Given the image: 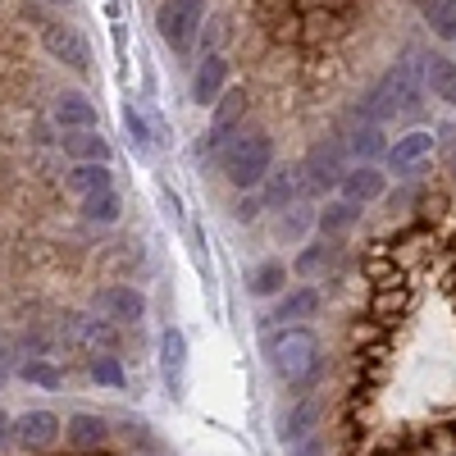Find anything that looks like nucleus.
Returning a JSON list of instances; mask_svg holds the SVG:
<instances>
[{"label":"nucleus","mask_w":456,"mask_h":456,"mask_svg":"<svg viewBox=\"0 0 456 456\" xmlns=\"http://www.w3.org/2000/svg\"><path fill=\"white\" fill-rule=\"evenodd\" d=\"M224 178L238 187V192H251V187L265 183V174L274 169V142L270 133H242L224 146Z\"/></svg>","instance_id":"f257e3e1"},{"label":"nucleus","mask_w":456,"mask_h":456,"mask_svg":"<svg viewBox=\"0 0 456 456\" xmlns=\"http://www.w3.org/2000/svg\"><path fill=\"white\" fill-rule=\"evenodd\" d=\"M274 374L292 388H306L320 374V342L311 329H283L274 338Z\"/></svg>","instance_id":"f03ea898"},{"label":"nucleus","mask_w":456,"mask_h":456,"mask_svg":"<svg viewBox=\"0 0 456 456\" xmlns=\"http://www.w3.org/2000/svg\"><path fill=\"white\" fill-rule=\"evenodd\" d=\"M201 23H206V0H165L156 14V28L174 51H192V42L201 37Z\"/></svg>","instance_id":"7ed1b4c3"},{"label":"nucleus","mask_w":456,"mask_h":456,"mask_svg":"<svg viewBox=\"0 0 456 456\" xmlns=\"http://www.w3.org/2000/svg\"><path fill=\"white\" fill-rule=\"evenodd\" d=\"M347 146H342L338 137H320L311 146L306 156V169H301V187H311V192H329V187L342 183V174H347Z\"/></svg>","instance_id":"20e7f679"},{"label":"nucleus","mask_w":456,"mask_h":456,"mask_svg":"<svg viewBox=\"0 0 456 456\" xmlns=\"http://www.w3.org/2000/svg\"><path fill=\"white\" fill-rule=\"evenodd\" d=\"M379 92H384V101L393 105V114H415L425 105V83H420V69L415 64H393L384 73V83H379Z\"/></svg>","instance_id":"39448f33"},{"label":"nucleus","mask_w":456,"mask_h":456,"mask_svg":"<svg viewBox=\"0 0 456 456\" xmlns=\"http://www.w3.org/2000/svg\"><path fill=\"white\" fill-rule=\"evenodd\" d=\"M96 311L105 315V324L128 329V324H142L146 301H142V292H137V288H128V283H110V288H101V292H96Z\"/></svg>","instance_id":"423d86ee"},{"label":"nucleus","mask_w":456,"mask_h":456,"mask_svg":"<svg viewBox=\"0 0 456 456\" xmlns=\"http://www.w3.org/2000/svg\"><path fill=\"white\" fill-rule=\"evenodd\" d=\"M42 46H46L60 64H69L73 73H87V69H92V46H87V37H83L78 28H69V23H46Z\"/></svg>","instance_id":"0eeeda50"},{"label":"nucleus","mask_w":456,"mask_h":456,"mask_svg":"<svg viewBox=\"0 0 456 456\" xmlns=\"http://www.w3.org/2000/svg\"><path fill=\"white\" fill-rule=\"evenodd\" d=\"M60 415L55 411H28V415H19L14 420V429H10V438L23 447V452H42V447H51L55 438H60Z\"/></svg>","instance_id":"6e6552de"},{"label":"nucleus","mask_w":456,"mask_h":456,"mask_svg":"<svg viewBox=\"0 0 456 456\" xmlns=\"http://www.w3.org/2000/svg\"><path fill=\"white\" fill-rule=\"evenodd\" d=\"M342 201H352V206H365V201H379L388 192V174L379 169V165H352L347 174H342Z\"/></svg>","instance_id":"1a4fd4ad"},{"label":"nucleus","mask_w":456,"mask_h":456,"mask_svg":"<svg viewBox=\"0 0 456 456\" xmlns=\"http://www.w3.org/2000/svg\"><path fill=\"white\" fill-rule=\"evenodd\" d=\"M224 83H228V60L215 51V55H206V60L197 64V73H192V101H197V105H215L219 92H224Z\"/></svg>","instance_id":"9d476101"},{"label":"nucleus","mask_w":456,"mask_h":456,"mask_svg":"<svg viewBox=\"0 0 456 456\" xmlns=\"http://www.w3.org/2000/svg\"><path fill=\"white\" fill-rule=\"evenodd\" d=\"M55 124L64 133H92L96 128V105L78 92H64V96H55Z\"/></svg>","instance_id":"9b49d317"},{"label":"nucleus","mask_w":456,"mask_h":456,"mask_svg":"<svg viewBox=\"0 0 456 456\" xmlns=\"http://www.w3.org/2000/svg\"><path fill=\"white\" fill-rule=\"evenodd\" d=\"M429 151H434V133L411 128L406 137H397V142L388 146V160H393V169H397V174H411L420 160H429Z\"/></svg>","instance_id":"f8f14e48"},{"label":"nucleus","mask_w":456,"mask_h":456,"mask_svg":"<svg viewBox=\"0 0 456 456\" xmlns=\"http://www.w3.org/2000/svg\"><path fill=\"white\" fill-rule=\"evenodd\" d=\"M420 83L443 101V105H456V64L447 55H425L420 60Z\"/></svg>","instance_id":"ddd939ff"},{"label":"nucleus","mask_w":456,"mask_h":456,"mask_svg":"<svg viewBox=\"0 0 456 456\" xmlns=\"http://www.w3.org/2000/svg\"><path fill=\"white\" fill-rule=\"evenodd\" d=\"M292 270L306 279V283L329 279V274L338 270V247H333V242H311V247H301V256H297Z\"/></svg>","instance_id":"4468645a"},{"label":"nucleus","mask_w":456,"mask_h":456,"mask_svg":"<svg viewBox=\"0 0 456 456\" xmlns=\"http://www.w3.org/2000/svg\"><path fill=\"white\" fill-rule=\"evenodd\" d=\"M315 429H320V406H315V402H297V406L283 415L279 443H283V447H297V443L315 438Z\"/></svg>","instance_id":"2eb2a0df"},{"label":"nucleus","mask_w":456,"mask_h":456,"mask_svg":"<svg viewBox=\"0 0 456 456\" xmlns=\"http://www.w3.org/2000/svg\"><path fill=\"white\" fill-rule=\"evenodd\" d=\"M297 197H301V174H297V169H279V174L270 169V174H265V197H260V206L292 210Z\"/></svg>","instance_id":"dca6fc26"},{"label":"nucleus","mask_w":456,"mask_h":456,"mask_svg":"<svg viewBox=\"0 0 456 456\" xmlns=\"http://www.w3.org/2000/svg\"><path fill=\"white\" fill-rule=\"evenodd\" d=\"M342 146H347V156H356L361 165H374L379 156H388V137H384L379 124H356Z\"/></svg>","instance_id":"f3484780"},{"label":"nucleus","mask_w":456,"mask_h":456,"mask_svg":"<svg viewBox=\"0 0 456 456\" xmlns=\"http://www.w3.org/2000/svg\"><path fill=\"white\" fill-rule=\"evenodd\" d=\"M64 187L78 197H96V192H114V174L105 165H73L64 174Z\"/></svg>","instance_id":"a211bd4d"},{"label":"nucleus","mask_w":456,"mask_h":456,"mask_svg":"<svg viewBox=\"0 0 456 456\" xmlns=\"http://www.w3.org/2000/svg\"><path fill=\"white\" fill-rule=\"evenodd\" d=\"M64 156L78 160V165H105L110 156V142L92 128V133H64Z\"/></svg>","instance_id":"6ab92c4d"},{"label":"nucleus","mask_w":456,"mask_h":456,"mask_svg":"<svg viewBox=\"0 0 456 456\" xmlns=\"http://www.w3.org/2000/svg\"><path fill=\"white\" fill-rule=\"evenodd\" d=\"M183 365H187V338L178 329H165L160 333V370H165V384L169 388H178Z\"/></svg>","instance_id":"aec40b11"},{"label":"nucleus","mask_w":456,"mask_h":456,"mask_svg":"<svg viewBox=\"0 0 456 456\" xmlns=\"http://www.w3.org/2000/svg\"><path fill=\"white\" fill-rule=\"evenodd\" d=\"M315 311H320V292H315V288H297V292H288V297L279 301V311H274L270 320L297 324V320H311Z\"/></svg>","instance_id":"412c9836"},{"label":"nucleus","mask_w":456,"mask_h":456,"mask_svg":"<svg viewBox=\"0 0 456 456\" xmlns=\"http://www.w3.org/2000/svg\"><path fill=\"white\" fill-rule=\"evenodd\" d=\"M69 443L73 447H101L105 443V420H101V415H92V411H78V415H69Z\"/></svg>","instance_id":"4be33fe9"},{"label":"nucleus","mask_w":456,"mask_h":456,"mask_svg":"<svg viewBox=\"0 0 456 456\" xmlns=\"http://www.w3.org/2000/svg\"><path fill=\"white\" fill-rule=\"evenodd\" d=\"M242 114H247V92H242V87H228V92H219V101H215V119H210V128L233 133Z\"/></svg>","instance_id":"5701e85b"},{"label":"nucleus","mask_w":456,"mask_h":456,"mask_svg":"<svg viewBox=\"0 0 456 456\" xmlns=\"http://www.w3.org/2000/svg\"><path fill=\"white\" fill-rule=\"evenodd\" d=\"M420 14H425L434 37L456 42V0H420Z\"/></svg>","instance_id":"b1692460"},{"label":"nucleus","mask_w":456,"mask_h":456,"mask_svg":"<svg viewBox=\"0 0 456 456\" xmlns=\"http://www.w3.org/2000/svg\"><path fill=\"white\" fill-rule=\"evenodd\" d=\"M356 219H361V206H352V201H329L315 215L320 233H347V228H356Z\"/></svg>","instance_id":"393cba45"},{"label":"nucleus","mask_w":456,"mask_h":456,"mask_svg":"<svg viewBox=\"0 0 456 456\" xmlns=\"http://www.w3.org/2000/svg\"><path fill=\"white\" fill-rule=\"evenodd\" d=\"M78 210H83L87 224H114L119 210H124V201H119V192H96V197H83Z\"/></svg>","instance_id":"a878e982"},{"label":"nucleus","mask_w":456,"mask_h":456,"mask_svg":"<svg viewBox=\"0 0 456 456\" xmlns=\"http://www.w3.org/2000/svg\"><path fill=\"white\" fill-rule=\"evenodd\" d=\"M283 279H288L283 260H265V265H256V270H251V292L256 297H274L283 288Z\"/></svg>","instance_id":"bb28decb"},{"label":"nucleus","mask_w":456,"mask_h":456,"mask_svg":"<svg viewBox=\"0 0 456 456\" xmlns=\"http://www.w3.org/2000/svg\"><path fill=\"white\" fill-rule=\"evenodd\" d=\"M23 379L28 384H37V388H46V393H55V388H64V370H55L51 361H23Z\"/></svg>","instance_id":"cd10ccee"},{"label":"nucleus","mask_w":456,"mask_h":456,"mask_svg":"<svg viewBox=\"0 0 456 456\" xmlns=\"http://www.w3.org/2000/svg\"><path fill=\"white\" fill-rule=\"evenodd\" d=\"M92 379H96V384H110V388H124V365L114 361L110 352H101L92 361Z\"/></svg>","instance_id":"c85d7f7f"},{"label":"nucleus","mask_w":456,"mask_h":456,"mask_svg":"<svg viewBox=\"0 0 456 456\" xmlns=\"http://www.w3.org/2000/svg\"><path fill=\"white\" fill-rule=\"evenodd\" d=\"M124 124H128V133H133V146H142V151H146V146H151V128H146V119H142V114H137L133 105L124 110Z\"/></svg>","instance_id":"c756f323"},{"label":"nucleus","mask_w":456,"mask_h":456,"mask_svg":"<svg viewBox=\"0 0 456 456\" xmlns=\"http://www.w3.org/2000/svg\"><path fill=\"white\" fill-rule=\"evenodd\" d=\"M242 224H251L256 215H260V197H247V201H238V210H233Z\"/></svg>","instance_id":"7c9ffc66"},{"label":"nucleus","mask_w":456,"mask_h":456,"mask_svg":"<svg viewBox=\"0 0 456 456\" xmlns=\"http://www.w3.org/2000/svg\"><path fill=\"white\" fill-rule=\"evenodd\" d=\"M301 228H306V210H301V215H292V219H288V224L279 228V233H288V238H297V233H301Z\"/></svg>","instance_id":"2f4dec72"},{"label":"nucleus","mask_w":456,"mask_h":456,"mask_svg":"<svg viewBox=\"0 0 456 456\" xmlns=\"http://www.w3.org/2000/svg\"><path fill=\"white\" fill-rule=\"evenodd\" d=\"M10 429H14V420H10V415H5V411H0V447H5V443H10Z\"/></svg>","instance_id":"473e14b6"},{"label":"nucleus","mask_w":456,"mask_h":456,"mask_svg":"<svg viewBox=\"0 0 456 456\" xmlns=\"http://www.w3.org/2000/svg\"><path fill=\"white\" fill-rule=\"evenodd\" d=\"M297 456H320V443L306 438V443H297Z\"/></svg>","instance_id":"72a5a7b5"},{"label":"nucleus","mask_w":456,"mask_h":456,"mask_svg":"<svg viewBox=\"0 0 456 456\" xmlns=\"http://www.w3.org/2000/svg\"><path fill=\"white\" fill-rule=\"evenodd\" d=\"M447 178H452V183H456V146H452V151H447Z\"/></svg>","instance_id":"f704fd0d"},{"label":"nucleus","mask_w":456,"mask_h":456,"mask_svg":"<svg viewBox=\"0 0 456 456\" xmlns=\"http://www.w3.org/2000/svg\"><path fill=\"white\" fill-rule=\"evenodd\" d=\"M10 379V361H5V352H0V384Z\"/></svg>","instance_id":"c9c22d12"},{"label":"nucleus","mask_w":456,"mask_h":456,"mask_svg":"<svg viewBox=\"0 0 456 456\" xmlns=\"http://www.w3.org/2000/svg\"><path fill=\"white\" fill-rule=\"evenodd\" d=\"M46 5H69V0H46Z\"/></svg>","instance_id":"e433bc0d"}]
</instances>
